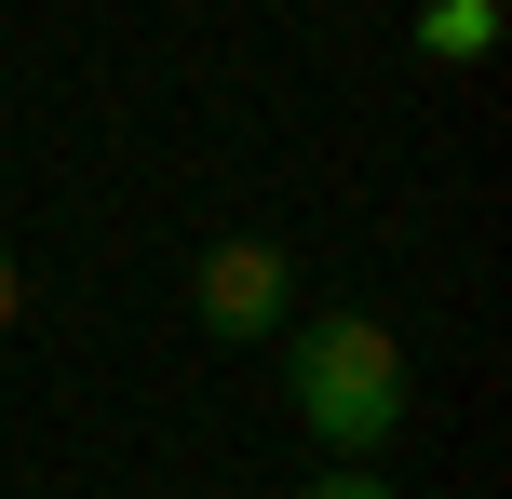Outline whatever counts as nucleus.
<instances>
[{"label": "nucleus", "instance_id": "nucleus-1", "mask_svg": "<svg viewBox=\"0 0 512 499\" xmlns=\"http://www.w3.org/2000/svg\"><path fill=\"white\" fill-rule=\"evenodd\" d=\"M283 392H297V432L324 459H378L391 432H405V338H391L378 311H324V324H297Z\"/></svg>", "mask_w": 512, "mask_h": 499}, {"label": "nucleus", "instance_id": "nucleus-2", "mask_svg": "<svg viewBox=\"0 0 512 499\" xmlns=\"http://www.w3.org/2000/svg\"><path fill=\"white\" fill-rule=\"evenodd\" d=\"M283 297H297V257L256 243V230H230L203 270H189V324L230 338V351H243V338H283Z\"/></svg>", "mask_w": 512, "mask_h": 499}, {"label": "nucleus", "instance_id": "nucleus-3", "mask_svg": "<svg viewBox=\"0 0 512 499\" xmlns=\"http://www.w3.org/2000/svg\"><path fill=\"white\" fill-rule=\"evenodd\" d=\"M418 54L432 68H486L499 54V0H418Z\"/></svg>", "mask_w": 512, "mask_h": 499}, {"label": "nucleus", "instance_id": "nucleus-4", "mask_svg": "<svg viewBox=\"0 0 512 499\" xmlns=\"http://www.w3.org/2000/svg\"><path fill=\"white\" fill-rule=\"evenodd\" d=\"M310 499H405V486H378V473H324Z\"/></svg>", "mask_w": 512, "mask_h": 499}, {"label": "nucleus", "instance_id": "nucleus-5", "mask_svg": "<svg viewBox=\"0 0 512 499\" xmlns=\"http://www.w3.org/2000/svg\"><path fill=\"white\" fill-rule=\"evenodd\" d=\"M14 311H27V270H14V243H0V338H14Z\"/></svg>", "mask_w": 512, "mask_h": 499}]
</instances>
